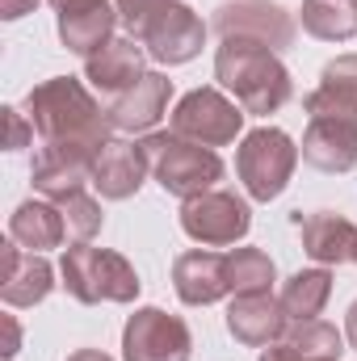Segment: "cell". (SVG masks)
<instances>
[{
  "instance_id": "1",
  "label": "cell",
  "mask_w": 357,
  "mask_h": 361,
  "mask_svg": "<svg viewBox=\"0 0 357 361\" xmlns=\"http://www.w3.org/2000/svg\"><path fill=\"white\" fill-rule=\"evenodd\" d=\"M214 76L227 92H236V105L244 114H273L290 101V72L277 63V55L253 38H223L214 55Z\"/></svg>"
},
{
  "instance_id": "2",
  "label": "cell",
  "mask_w": 357,
  "mask_h": 361,
  "mask_svg": "<svg viewBox=\"0 0 357 361\" xmlns=\"http://www.w3.org/2000/svg\"><path fill=\"white\" fill-rule=\"evenodd\" d=\"M25 109H30V126L42 139H89L97 147H105L109 130H114V122L101 118L89 89L72 76H55V80L30 89Z\"/></svg>"
},
{
  "instance_id": "3",
  "label": "cell",
  "mask_w": 357,
  "mask_h": 361,
  "mask_svg": "<svg viewBox=\"0 0 357 361\" xmlns=\"http://www.w3.org/2000/svg\"><path fill=\"white\" fill-rule=\"evenodd\" d=\"M143 156L152 164V177L164 185V193L173 197H198V193H210L219 180H223V160L202 147V143H189L173 130L164 135H147L143 139Z\"/></svg>"
},
{
  "instance_id": "4",
  "label": "cell",
  "mask_w": 357,
  "mask_h": 361,
  "mask_svg": "<svg viewBox=\"0 0 357 361\" xmlns=\"http://www.w3.org/2000/svg\"><path fill=\"white\" fill-rule=\"evenodd\" d=\"M63 286L72 298L80 302H131L139 294V273L126 257L109 252V248H89V244H76L68 248L63 257Z\"/></svg>"
},
{
  "instance_id": "5",
  "label": "cell",
  "mask_w": 357,
  "mask_h": 361,
  "mask_svg": "<svg viewBox=\"0 0 357 361\" xmlns=\"http://www.w3.org/2000/svg\"><path fill=\"white\" fill-rule=\"evenodd\" d=\"M298 164V147L290 143V135L273 130V126H261L253 130L240 152H236V173L244 180V189L257 197V202H269L286 189V180Z\"/></svg>"
},
{
  "instance_id": "6",
  "label": "cell",
  "mask_w": 357,
  "mask_h": 361,
  "mask_svg": "<svg viewBox=\"0 0 357 361\" xmlns=\"http://www.w3.org/2000/svg\"><path fill=\"white\" fill-rule=\"evenodd\" d=\"M244 126V109L236 101H227L219 89H193L185 92L173 109V135L189 139V143H202V147H227L236 143Z\"/></svg>"
},
{
  "instance_id": "7",
  "label": "cell",
  "mask_w": 357,
  "mask_h": 361,
  "mask_svg": "<svg viewBox=\"0 0 357 361\" xmlns=\"http://www.w3.org/2000/svg\"><path fill=\"white\" fill-rule=\"evenodd\" d=\"M181 227L202 248H227V244L248 235L253 210L244 197H236L227 189H210V193H198L181 206Z\"/></svg>"
},
{
  "instance_id": "8",
  "label": "cell",
  "mask_w": 357,
  "mask_h": 361,
  "mask_svg": "<svg viewBox=\"0 0 357 361\" xmlns=\"http://www.w3.org/2000/svg\"><path fill=\"white\" fill-rule=\"evenodd\" d=\"M97 143L89 139H42V147L34 152V189L51 202H63L68 193H80L85 180H92V160H97Z\"/></svg>"
},
{
  "instance_id": "9",
  "label": "cell",
  "mask_w": 357,
  "mask_h": 361,
  "mask_svg": "<svg viewBox=\"0 0 357 361\" xmlns=\"http://www.w3.org/2000/svg\"><path fill=\"white\" fill-rule=\"evenodd\" d=\"M189 328L177 315H164L160 307H143L131 315L122 332V357L126 361H189Z\"/></svg>"
},
{
  "instance_id": "10",
  "label": "cell",
  "mask_w": 357,
  "mask_h": 361,
  "mask_svg": "<svg viewBox=\"0 0 357 361\" xmlns=\"http://www.w3.org/2000/svg\"><path fill=\"white\" fill-rule=\"evenodd\" d=\"M214 30L223 38H253L269 51H282L294 42V21L273 0H231L214 8Z\"/></svg>"
},
{
  "instance_id": "11",
  "label": "cell",
  "mask_w": 357,
  "mask_h": 361,
  "mask_svg": "<svg viewBox=\"0 0 357 361\" xmlns=\"http://www.w3.org/2000/svg\"><path fill=\"white\" fill-rule=\"evenodd\" d=\"M55 273L42 261V252H25L17 240L0 244V298L8 307H34L51 294Z\"/></svg>"
},
{
  "instance_id": "12",
  "label": "cell",
  "mask_w": 357,
  "mask_h": 361,
  "mask_svg": "<svg viewBox=\"0 0 357 361\" xmlns=\"http://www.w3.org/2000/svg\"><path fill=\"white\" fill-rule=\"evenodd\" d=\"M290 315L282 311V298L273 294H236V302L227 307V328L240 345L248 349H269L286 336Z\"/></svg>"
},
{
  "instance_id": "13",
  "label": "cell",
  "mask_w": 357,
  "mask_h": 361,
  "mask_svg": "<svg viewBox=\"0 0 357 361\" xmlns=\"http://www.w3.org/2000/svg\"><path fill=\"white\" fill-rule=\"evenodd\" d=\"M147 173H152V164L143 156V143H118V139H109L97 152V160H92V185L109 202H122V197L139 193V185H143Z\"/></svg>"
},
{
  "instance_id": "14",
  "label": "cell",
  "mask_w": 357,
  "mask_h": 361,
  "mask_svg": "<svg viewBox=\"0 0 357 361\" xmlns=\"http://www.w3.org/2000/svg\"><path fill=\"white\" fill-rule=\"evenodd\" d=\"M139 42H143L147 55L160 59V63H189V59L202 51V42H206V25H202V17H198L193 8L173 4Z\"/></svg>"
},
{
  "instance_id": "15",
  "label": "cell",
  "mask_w": 357,
  "mask_h": 361,
  "mask_svg": "<svg viewBox=\"0 0 357 361\" xmlns=\"http://www.w3.org/2000/svg\"><path fill=\"white\" fill-rule=\"evenodd\" d=\"M173 286H177L181 302L189 307H210L219 302L231 286H227V257L223 252H210V248H193V252H181L177 265H173Z\"/></svg>"
},
{
  "instance_id": "16",
  "label": "cell",
  "mask_w": 357,
  "mask_h": 361,
  "mask_svg": "<svg viewBox=\"0 0 357 361\" xmlns=\"http://www.w3.org/2000/svg\"><path fill=\"white\" fill-rule=\"evenodd\" d=\"M303 160L320 173H349L357 164V122L345 118H311L303 135Z\"/></svg>"
},
{
  "instance_id": "17",
  "label": "cell",
  "mask_w": 357,
  "mask_h": 361,
  "mask_svg": "<svg viewBox=\"0 0 357 361\" xmlns=\"http://www.w3.org/2000/svg\"><path fill=\"white\" fill-rule=\"evenodd\" d=\"M298 235H303V252L320 265H341V261H353L357 248V227L345 214H332V210H315V214H298L294 219Z\"/></svg>"
},
{
  "instance_id": "18",
  "label": "cell",
  "mask_w": 357,
  "mask_h": 361,
  "mask_svg": "<svg viewBox=\"0 0 357 361\" xmlns=\"http://www.w3.org/2000/svg\"><path fill=\"white\" fill-rule=\"evenodd\" d=\"M143 76H147L143 72V47L135 38H114L97 55L85 59V80L101 92H118L122 97V92L135 89Z\"/></svg>"
},
{
  "instance_id": "19",
  "label": "cell",
  "mask_w": 357,
  "mask_h": 361,
  "mask_svg": "<svg viewBox=\"0 0 357 361\" xmlns=\"http://www.w3.org/2000/svg\"><path fill=\"white\" fill-rule=\"evenodd\" d=\"M169 97H173V80L160 76V72H147L131 92L118 97V105L109 109V122L114 130H152L164 109H169Z\"/></svg>"
},
{
  "instance_id": "20",
  "label": "cell",
  "mask_w": 357,
  "mask_h": 361,
  "mask_svg": "<svg viewBox=\"0 0 357 361\" xmlns=\"http://www.w3.org/2000/svg\"><path fill=\"white\" fill-rule=\"evenodd\" d=\"M307 114L357 122V55H341L324 68L320 89L307 97Z\"/></svg>"
},
{
  "instance_id": "21",
  "label": "cell",
  "mask_w": 357,
  "mask_h": 361,
  "mask_svg": "<svg viewBox=\"0 0 357 361\" xmlns=\"http://www.w3.org/2000/svg\"><path fill=\"white\" fill-rule=\"evenodd\" d=\"M8 240H17L25 252H47L68 240L63 214L55 202H21L8 219Z\"/></svg>"
},
{
  "instance_id": "22",
  "label": "cell",
  "mask_w": 357,
  "mask_h": 361,
  "mask_svg": "<svg viewBox=\"0 0 357 361\" xmlns=\"http://www.w3.org/2000/svg\"><path fill=\"white\" fill-rule=\"evenodd\" d=\"M114 34V8L109 4H89V8H72V13H59V38L68 51L76 55H97Z\"/></svg>"
},
{
  "instance_id": "23",
  "label": "cell",
  "mask_w": 357,
  "mask_h": 361,
  "mask_svg": "<svg viewBox=\"0 0 357 361\" xmlns=\"http://www.w3.org/2000/svg\"><path fill=\"white\" fill-rule=\"evenodd\" d=\"M328 294H332V277H328V269H303L282 286V311H286L294 324L315 319V315L324 311Z\"/></svg>"
},
{
  "instance_id": "24",
  "label": "cell",
  "mask_w": 357,
  "mask_h": 361,
  "mask_svg": "<svg viewBox=\"0 0 357 361\" xmlns=\"http://www.w3.org/2000/svg\"><path fill=\"white\" fill-rule=\"evenodd\" d=\"M303 25L324 42H345L357 34V0H303Z\"/></svg>"
},
{
  "instance_id": "25",
  "label": "cell",
  "mask_w": 357,
  "mask_h": 361,
  "mask_svg": "<svg viewBox=\"0 0 357 361\" xmlns=\"http://www.w3.org/2000/svg\"><path fill=\"white\" fill-rule=\"evenodd\" d=\"M273 277H277V269H273L269 252H261V248H236L227 257V286H231V294H269Z\"/></svg>"
},
{
  "instance_id": "26",
  "label": "cell",
  "mask_w": 357,
  "mask_h": 361,
  "mask_svg": "<svg viewBox=\"0 0 357 361\" xmlns=\"http://www.w3.org/2000/svg\"><path fill=\"white\" fill-rule=\"evenodd\" d=\"M286 341L307 361H341V332L324 319H303L286 332Z\"/></svg>"
},
{
  "instance_id": "27",
  "label": "cell",
  "mask_w": 357,
  "mask_h": 361,
  "mask_svg": "<svg viewBox=\"0 0 357 361\" xmlns=\"http://www.w3.org/2000/svg\"><path fill=\"white\" fill-rule=\"evenodd\" d=\"M59 206V214H63V227H68V240L72 244H89L92 235L101 231V202L97 197H89L85 189L80 193H68L63 202H55Z\"/></svg>"
},
{
  "instance_id": "28",
  "label": "cell",
  "mask_w": 357,
  "mask_h": 361,
  "mask_svg": "<svg viewBox=\"0 0 357 361\" xmlns=\"http://www.w3.org/2000/svg\"><path fill=\"white\" fill-rule=\"evenodd\" d=\"M173 4H177V0H118V13H122L126 30H131L135 38H143Z\"/></svg>"
},
{
  "instance_id": "29",
  "label": "cell",
  "mask_w": 357,
  "mask_h": 361,
  "mask_svg": "<svg viewBox=\"0 0 357 361\" xmlns=\"http://www.w3.org/2000/svg\"><path fill=\"white\" fill-rule=\"evenodd\" d=\"M25 118L30 114H21V109H4V122H8V152H21L25 143H30V135H34V126H25Z\"/></svg>"
},
{
  "instance_id": "30",
  "label": "cell",
  "mask_w": 357,
  "mask_h": 361,
  "mask_svg": "<svg viewBox=\"0 0 357 361\" xmlns=\"http://www.w3.org/2000/svg\"><path fill=\"white\" fill-rule=\"evenodd\" d=\"M0 328H4V345H0V353H4V357H13V353H17V345H21V328H17V319H13V315H0Z\"/></svg>"
},
{
  "instance_id": "31",
  "label": "cell",
  "mask_w": 357,
  "mask_h": 361,
  "mask_svg": "<svg viewBox=\"0 0 357 361\" xmlns=\"http://www.w3.org/2000/svg\"><path fill=\"white\" fill-rule=\"evenodd\" d=\"M261 361H307L290 341H277V345H269L265 353H261Z\"/></svg>"
},
{
  "instance_id": "32",
  "label": "cell",
  "mask_w": 357,
  "mask_h": 361,
  "mask_svg": "<svg viewBox=\"0 0 357 361\" xmlns=\"http://www.w3.org/2000/svg\"><path fill=\"white\" fill-rule=\"evenodd\" d=\"M34 8H38V0H0V17H8V21H17Z\"/></svg>"
},
{
  "instance_id": "33",
  "label": "cell",
  "mask_w": 357,
  "mask_h": 361,
  "mask_svg": "<svg viewBox=\"0 0 357 361\" xmlns=\"http://www.w3.org/2000/svg\"><path fill=\"white\" fill-rule=\"evenodd\" d=\"M59 13H72V8H89V4H105V0H51Z\"/></svg>"
},
{
  "instance_id": "34",
  "label": "cell",
  "mask_w": 357,
  "mask_h": 361,
  "mask_svg": "<svg viewBox=\"0 0 357 361\" xmlns=\"http://www.w3.org/2000/svg\"><path fill=\"white\" fill-rule=\"evenodd\" d=\"M68 361H114V357H105L101 349H80V353H72Z\"/></svg>"
},
{
  "instance_id": "35",
  "label": "cell",
  "mask_w": 357,
  "mask_h": 361,
  "mask_svg": "<svg viewBox=\"0 0 357 361\" xmlns=\"http://www.w3.org/2000/svg\"><path fill=\"white\" fill-rule=\"evenodd\" d=\"M345 332H349V345L357 349V302L349 307V328H345Z\"/></svg>"
},
{
  "instance_id": "36",
  "label": "cell",
  "mask_w": 357,
  "mask_h": 361,
  "mask_svg": "<svg viewBox=\"0 0 357 361\" xmlns=\"http://www.w3.org/2000/svg\"><path fill=\"white\" fill-rule=\"evenodd\" d=\"M353 261H357V248H353Z\"/></svg>"
}]
</instances>
